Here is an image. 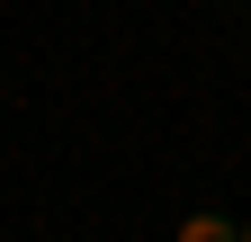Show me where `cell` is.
<instances>
[{
	"instance_id": "6da1fadb",
	"label": "cell",
	"mask_w": 251,
	"mask_h": 242,
	"mask_svg": "<svg viewBox=\"0 0 251 242\" xmlns=\"http://www.w3.org/2000/svg\"><path fill=\"white\" fill-rule=\"evenodd\" d=\"M171 242H242V216H225V206H188V216L171 224Z\"/></svg>"
},
{
	"instance_id": "7a4b0ae2",
	"label": "cell",
	"mask_w": 251,
	"mask_h": 242,
	"mask_svg": "<svg viewBox=\"0 0 251 242\" xmlns=\"http://www.w3.org/2000/svg\"><path fill=\"white\" fill-rule=\"evenodd\" d=\"M242 242H251V216H242Z\"/></svg>"
}]
</instances>
